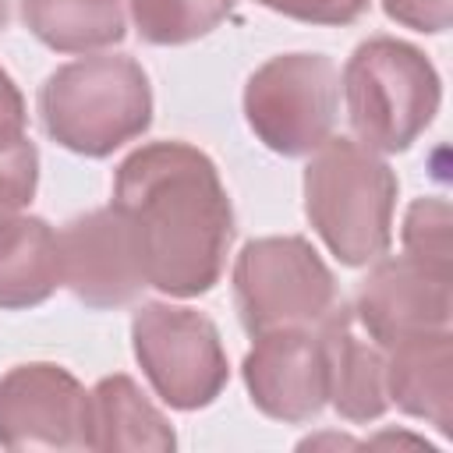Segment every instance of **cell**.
Here are the masks:
<instances>
[{"label": "cell", "instance_id": "8992f818", "mask_svg": "<svg viewBox=\"0 0 453 453\" xmlns=\"http://www.w3.org/2000/svg\"><path fill=\"white\" fill-rule=\"evenodd\" d=\"M234 301L251 336L311 326L336 304V280L304 237H255L234 262Z\"/></svg>", "mask_w": 453, "mask_h": 453}, {"label": "cell", "instance_id": "7a4b0ae2", "mask_svg": "<svg viewBox=\"0 0 453 453\" xmlns=\"http://www.w3.org/2000/svg\"><path fill=\"white\" fill-rule=\"evenodd\" d=\"M39 117L57 145L88 159H103L149 131V74L134 57L124 53L71 60L42 81Z\"/></svg>", "mask_w": 453, "mask_h": 453}, {"label": "cell", "instance_id": "d6986e66", "mask_svg": "<svg viewBox=\"0 0 453 453\" xmlns=\"http://www.w3.org/2000/svg\"><path fill=\"white\" fill-rule=\"evenodd\" d=\"M39 184V152L28 138L0 149V216H14L32 202Z\"/></svg>", "mask_w": 453, "mask_h": 453}, {"label": "cell", "instance_id": "5b68a950", "mask_svg": "<svg viewBox=\"0 0 453 453\" xmlns=\"http://www.w3.org/2000/svg\"><path fill=\"white\" fill-rule=\"evenodd\" d=\"M340 74L322 53L265 60L244 85V117L255 138L280 156L315 152L336 124Z\"/></svg>", "mask_w": 453, "mask_h": 453}, {"label": "cell", "instance_id": "7402d4cb", "mask_svg": "<svg viewBox=\"0 0 453 453\" xmlns=\"http://www.w3.org/2000/svg\"><path fill=\"white\" fill-rule=\"evenodd\" d=\"M25 138V99L14 78L0 67V149Z\"/></svg>", "mask_w": 453, "mask_h": 453}, {"label": "cell", "instance_id": "6da1fadb", "mask_svg": "<svg viewBox=\"0 0 453 453\" xmlns=\"http://www.w3.org/2000/svg\"><path fill=\"white\" fill-rule=\"evenodd\" d=\"M113 209L127 219L145 283L198 297L223 276L234 209L216 163L188 142L134 149L113 173Z\"/></svg>", "mask_w": 453, "mask_h": 453}, {"label": "cell", "instance_id": "2e32d148", "mask_svg": "<svg viewBox=\"0 0 453 453\" xmlns=\"http://www.w3.org/2000/svg\"><path fill=\"white\" fill-rule=\"evenodd\" d=\"M124 4L127 0H21V21L57 53H88L127 35Z\"/></svg>", "mask_w": 453, "mask_h": 453}, {"label": "cell", "instance_id": "5bb4252c", "mask_svg": "<svg viewBox=\"0 0 453 453\" xmlns=\"http://www.w3.org/2000/svg\"><path fill=\"white\" fill-rule=\"evenodd\" d=\"M177 446L170 421L149 403L131 375H106L88 393V449H149Z\"/></svg>", "mask_w": 453, "mask_h": 453}, {"label": "cell", "instance_id": "8fae6325", "mask_svg": "<svg viewBox=\"0 0 453 453\" xmlns=\"http://www.w3.org/2000/svg\"><path fill=\"white\" fill-rule=\"evenodd\" d=\"M354 315L379 347L414 333L449 329V276L411 255L386 258L361 280Z\"/></svg>", "mask_w": 453, "mask_h": 453}, {"label": "cell", "instance_id": "3957f363", "mask_svg": "<svg viewBox=\"0 0 453 453\" xmlns=\"http://www.w3.org/2000/svg\"><path fill=\"white\" fill-rule=\"evenodd\" d=\"M396 173L368 145L326 138L304 166V212L343 265H368L393 241Z\"/></svg>", "mask_w": 453, "mask_h": 453}, {"label": "cell", "instance_id": "277c9868", "mask_svg": "<svg viewBox=\"0 0 453 453\" xmlns=\"http://www.w3.org/2000/svg\"><path fill=\"white\" fill-rule=\"evenodd\" d=\"M343 96L354 134L379 152H403L432 124L442 88L432 60L400 39L361 42L343 67Z\"/></svg>", "mask_w": 453, "mask_h": 453}, {"label": "cell", "instance_id": "ba28073f", "mask_svg": "<svg viewBox=\"0 0 453 453\" xmlns=\"http://www.w3.org/2000/svg\"><path fill=\"white\" fill-rule=\"evenodd\" d=\"M0 446L4 449H85L88 393L50 361L18 365L0 379Z\"/></svg>", "mask_w": 453, "mask_h": 453}, {"label": "cell", "instance_id": "9a60e30c", "mask_svg": "<svg viewBox=\"0 0 453 453\" xmlns=\"http://www.w3.org/2000/svg\"><path fill=\"white\" fill-rule=\"evenodd\" d=\"M60 287V241L39 216H0V308H35Z\"/></svg>", "mask_w": 453, "mask_h": 453}, {"label": "cell", "instance_id": "30bf717a", "mask_svg": "<svg viewBox=\"0 0 453 453\" xmlns=\"http://www.w3.org/2000/svg\"><path fill=\"white\" fill-rule=\"evenodd\" d=\"M60 283L88 308H124L149 283L127 219L110 209L74 216L60 230Z\"/></svg>", "mask_w": 453, "mask_h": 453}, {"label": "cell", "instance_id": "4fadbf2b", "mask_svg": "<svg viewBox=\"0 0 453 453\" xmlns=\"http://www.w3.org/2000/svg\"><path fill=\"white\" fill-rule=\"evenodd\" d=\"M329 368V403L347 421H375L386 411V357L354 333V311L340 301L319 319Z\"/></svg>", "mask_w": 453, "mask_h": 453}, {"label": "cell", "instance_id": "9c48e42d", "mask_svg": "<svg viewBox=\"0 0 453 453\" xmlns=\"http://www.w3.org/2000/svg\"><path fill=\"white\" fill-rule=\"evenodd\" d=\"M244 386L251 403L287 425L311 421L329 403V368L322 340L304 326H280L255 336V347L244 354Z\"/></svg>", "mask_w": 453, "mask_h": 453}, {"label": "cell", "instance_id": "ffe728a7", "mask_svg": "<svg viewBox=\"0 0 453 453\" xmlns=\"http://www.w3.org/2000/svg\"><path fill=\"white\" fill-rule=\"evenodd\" d=\"M258 4L308 25H350L368 11V0H258Z\"/></svg>", "mask_w": 453, "mask_h": 453}, {"label": "cell", "instance_id": "603a6c76", "mask_svg": "<svg viewBox=\"0 0 453 453\" xmlns=\"http://www.w3.org/2000/svg\"><path fill=\"white\" fill-rule=\"evenodd\" d=\"M7 21H11V0H0V32L7 28Z\"/></svg>", "mask_w": 453, "mask_h": 453}, {"label": "cell", "instance_id": "e0dca14e", "mask_svg": "<svg viewBox=\"0 0 453 453\" xmlns=\"http://www.w3.org/2000/svg\"><path fill=\"white\" fill-rule=\"evenodd\" d=\"M234 0H131L134 28L152 46H184L209 35Z\"/></svg>", "mask_w": 453, "mask_h": 453}, {"label": "cell", "instance_id": "ac0fdd59", "mask_svg": "<svg viewBox=\"0 0 453 453\" xmlns=\"http://www.w3.org/2000/svg\"><path fill=\"white\" fill-rule=\"evenodd\" d=\"M449 205L442 198H418L407 209L403 219V248L414 262L449 276V262H453V241H449Z\"/></svg>", "mask_w": 453, "mask_h": 453}, {"label": "cell", "instance_id": "7c38bea8", "mask_svg": "<svg viewBox=\"0 0 453 453\" xmlns=\"http://www.w3.org/2000/svg\"><path fill=\"white\" fill-rule=\"evenodd\" d=\"M386 400L403 414L432 421L442 435L453 428V336L428 329L389 343Z\"/></svg>", "mask_w": 453, "mask_h": 453}, {"label": "cell", "instance_id": "52a82bcc", "mask_svg": "<svg viewBox=\"0 0 453 453\" xmlns=\"http://www.w3.org/2000/svg\"><path fill=\"white\" fill-rule=\"evenodd\" d=\"M131 340L149 386L173 411L209 407L230 379L219 329L195 308L149 301L131 319Z\"/></svg>", "mask_w": 453, "mask_h": 453}, {"label": "cell", "instance_id": "44dd1931", "mask_svg": "<svg viewBox=\"0 0 453 453\" xmlns=\"http://www.w3.org/2000/svg\"><path fill=\"white\" fill-rule=\"evenodd\" d=\"M386 14L418 32H446L449 28V0H382Z\"/></svg>", "mask_w": 453, "mask_h": 453}]
</instances>
